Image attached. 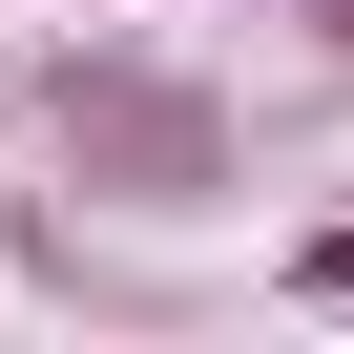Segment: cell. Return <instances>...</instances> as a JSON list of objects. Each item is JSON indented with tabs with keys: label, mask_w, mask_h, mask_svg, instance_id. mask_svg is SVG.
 Returning <instances> with one entry per match:
<instances>
[{
	"label": "cell",
	"mask_w": 354,
	"mask_h": 354,
	"mask_svg": "<svg viewBox=\"0 0 354 354\" xmlns=\"http://www.w3.org/2000/svg\"><path fill=\"white\" fill-rule=\"evenodd\" d=\"M63 146H84V167H146V188H209V104H188V84H125V63L63 84Z\"/></svg>",
	"instance_id": "obj_1"
},
{
	"label": "cell",
	"mask_w": 354,
	"mask_h": 354,
	"mask_svg": "<svg viewBox=\"0 0 354 354\" xmlns=\"http://www.w3.org/2000/svg\"><path fill=\"white\" fill-rule=\"evenodd\" d=\"M292 292H313V313H354V209H333V230L292 250Z\"/></svg>",
	"instance_id": "obj_2"
},
{
	"label": "cell",
	"mask_w": 354,
	"mask_h": 354,
	"mask_svg": "<svg viewBox=\"0 0 354 354\" xmlns=\"http://www.w3.org/2000/svg\"><path fill=\"white\" fill-rule=\"evenodd\" d=\"M333 42H354V0H333Z\"/></svg>",
	"instance_id": "obj_3"
}]
</instances>
